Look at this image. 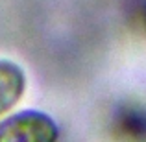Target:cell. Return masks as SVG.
Listing matches in <instances>:
<instances>
[{"label":"cell","mask_w":146,"mask_h":142,"mask_svg":"<svg viewBox=\"0 0 146 142\" xmlns=\"http://www.w3.org/2000/svg\"><path fill=\"white\" fill-rule=\"evenodd\" d=\"M59 129L52 116L26 109L0 122V142H57Z\"/></svg>","instance_id":"obj_1"},{"label":"cell","mask_w":146,"mask_h":142,"mask_svg":"<svg viewBox=\"0 0 146 142\" xmlns=\"http://www.w3.org/2000/svg\"><path fill=\"white\" fill-rule=\"evenodd\" d=\"M26 90V74L19 63L0 59V116L11 111Z\"/></svg>","instance_id":"obj_2"}]
</instances>
